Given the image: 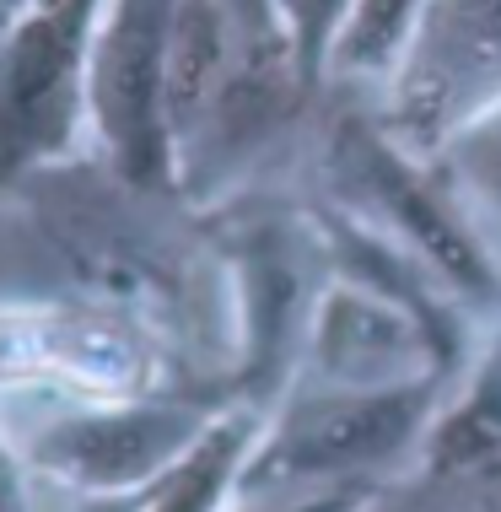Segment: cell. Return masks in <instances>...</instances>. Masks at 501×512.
I'll return each mask as SVG.
<instances>
[{"label":"cell","instance_id":"obj_1","mask_svg":"<svg viewBox=\"0 0 501 512\" xmlns=\"http://www.w3.org/2000/svg\"><path fill=\"white\" fill-rule=\"evenodd\" d=\"M27 297H87L146 318L232 394L238 313L205 216L184 195L124 184L92 151L0 195V302Z\"/></svg>","mask_w":501,"mask_h":512},{"label":"cell","instance_id":"obj_2","mask_svg":"<svg viewBox=\"0 0 501 512\" xmlns=\"http://www.w3.org/2000/svg\"><path fill=\"white\" fill-rule=\"evenodd\" d=\"M318 98L281 0H178L167 65L173 184L194 211L286 184Z\"/></svg>","mask_w":501,"mask_h":512},{"label":"cell","instance_id":"obj_3","mask_svg":"<svg viewBox=\"0 0 501 512\" xmlns=\"http://www.w3.org/2000/svg\"><path fill=\"white\" fill-rule=\"evenodd\" d=\"M291 184L431 265L485 324L501 318V270L485 254L480 232L458 211L437 168L399 141L367 98L351 92L318 98Z\"/></svg>","mask_w":501,"mask_h":512},{"label":"cell","instance_id":"obj_4","mask_svg":"<svg viewBox=\"0 0 501 512\" xmlns=\"http://www.w3.org/2000/svg\"><path fill=\"white\" fill-rule=\"evenodd\" d=\"M216 238V254L232 281V313H238V367L232 394L238 405L270 410L302 372V345L329 286V254L318 221L291 184H259L243 195L200 211Z\"/></svg>","mask_w":501,"mask_h":512},{"label":"cell","instance_id":"obj_5","mask_svg":"<svg viewBox=\"0 0 501 512\" xmlns=\"http://www.w3.org/2000/svg\"><path fill=\"white\" fill-rule=\"evenodd\" d=\"M448 378L405 389H329L297 378L264 410L259 437L238 469V496L270 491H388L421 475L431 421Z\"/></svg>","mask_w":501,"mask_h":512},{"label":"cell","instance_id":"obj_6","mask_svg":"<svg viewBox=\"0 0 501 512\" xmlns=\"http://www.w3.org/2000/svg\"><path fill=\"white\" fill-rule=\"evenodd\" d=\"M232 405V394H0V421L38 486L71 496H146L200 448Z\"/></svg>","mask_w":501,"mask_h":512},{"label":"cell","instance_id":"obj_7","mask_svg":"<svg viewBox=\"0 0 501 512\" xmlns=\"http://www.w3.org/2000/svg\"><path fill=\"white\" fill-rule=\"evenodd\" d=\"M0 394H227L157 324L87 297L0 302Z\"/></svg>","mask_w":501,"mask_h":512},{"label":"cell","instance_id":"obj_8","mask_svg":"<svg viewBox=\"0 0 501 512\" xmlns=\"http://www.w3.org/2000/svg\"><path fill=\"white\" fill-rule=\"evenodd\" d=\"M103 0H27L0 27V195L87 157V65Z\"/></svg>","mask_w":501,"mask_h":512},{"label":"cell","instance_id":"obj_9","mask_svg":"<svg viewBox=\"0 0 501 512\" xmlns=\"http://www.w3.org/2000/svg\"><path fill=\"white\" fill-rule=\"evenodd\" d=\"M173 22L178 0H103L87 65V151L151 195H178L167 135Z\"/></svg>","mask_w":501,"mask_h":512},{"label":"cell","instance_id":"obj_10","mask_svg":"<svg viewBox=\"0 0 501 512\" xmlns=\"http://www.w3.org/2000/svg\"><path fill=\"white\" fill-rule=\"evenodd\" d=\"M501 103V0H426L415 44L372 98L410 151L431 157L458 124Z\"/></svg>","mask_w":501,"mask_h":512},{"label":"cell","instance_id":"obj_11","mask_svg":"<svg viewBox=\"0 0 501 512\" xmlns=\"http://www.w3.org/2000/svg\"><path fill=\"white\" fill-rule=\"evenodd\" d=\"M297 378L329 383V389H405V383L448 378V367L421 329V318H410L399 302L367 292V286L329 275L308 324Z\"/></svg>","mask_w":501,"mask_h":512},{"label":"cell","instance_id":"obj_12","mask_svg":"<svg viewBox=\"0 0 501 512\" xmlns=\"http://www.w3.org/2000/svg\"><path fill=\"white\" fill-rule=\"evenodd\" d=\"M491 469H501V318L485 324L475 356L453 372L421 459V475H491Z\"/></svg>","mask_w":501,"mask_h":512},{"label":"cell","instance_id":"obj_13","mask_svg":"<svg viewBox=\"0 0 501 512\" xmlns=\"http://www.w3.org/2000/svg\"><path fill=\"white\" fill-rule=\"evenodd\" d=\"M421 17H426V0H351L329 49L324 92H351V98L372 103L405 65Z\"/></svg>","mask_w":501,"mask_h":512},{"label":"cell","instance_id":"obj_14","mask_svg":"<svg viewBox=\"0 0 501 512\" xmlns=\"http://www.w3.org/2000/svg\"><path fill=\"white\" fill-rule=\"evenodd\" d=\"M426 162L437 168V178L448 184V195L458 200V211L469 216V227L480 232L485 254L501 270V103L458 124Z\"/></svg>","mask_w":501,"mask_h":512},{"label":"cell","instance_id":"obj_15","mask_svg":"<svg viewBox=\"0 0 501 512\" xmlns=\"http://www.w3.org/2000/svg\"><path fill=\"white\" fill-rule=\"evenodd\" d=\"M259 421H264V410L232 405L211 432H205L200 448H194L157 491H146L141 512H221L232 502V491H238V469H243L248 448H254V437H259Z\"/></svg>","mask_w":501,"mask_h":512},{"label":"cell","instance_id":"obj_16","mask_svg":"<svg viewBox=\"0 0 501 512\" xmlns=\"http://www.w3.org/2000/svg\"><path fill=\"white\" fill-rule=\"evenodd\" d=\"M361 512H501V469L491 475H410Z\"/></svg>","mask_w":501,"mask_h":512},{"label":"cell","instance_id":"obj_17","mask_svg":"<svg viewBox=\"0 0 501 512\" xmlns=\"http://www.w3.org/2000/svg\"><path fill=\"white\" fill-rule=\"evenodd\" d=\"M378 491H351V486H329V491H270V496H238L221 512H361Z\"/></svg>","mask_w":501,"mask_h":512},{"label":"cell","instance_id":"obj_18","mask_svg":"<svg viewBox=\"0 0 501 512\" xmlns=\"http://www.w3.org/2000/svg\"><path fill=\"white\" fill-rule=\"evenodd\" d=\"M0 512H38V480H33V469L22 464L6 421H0Z\"/></svg>","mask_w":501,"mask_h":512},{"label":"cell","instance_id":"obj_19","mask_svg":"<svg viewBox=\"0 0 501 512\" xmlns=\"http://www.w3.org/2000/svg\"><path fill=\"white\" fill-rule=\"evenodd\" d=\"M146 496H71L38 486V512H141Z\"/></svg>","mask_w":501,"mask_h":512},{"label":"cell","instance_id":"obj_20","mask_svg":"<svg viewBox=\"0 0 501 512\" xmlns=\"http://www.w3.org/2000/svg\"><path fill=\"white\" fill-rule=\"evenodd\" d=\"M17 11H27V0H0V27L17 17Z\"/></svg>","mask_w":501,"mask_h":512}]
</instances>
